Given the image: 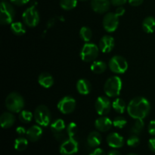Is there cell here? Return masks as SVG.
I'll use <instances>...</instances> for the list:
<instances>
[{"instance_id": "24", "label": "cell", "mask_w": 155, "mask_h": 155, "mask_svg": "<svg viewBox=\"0 0 155 155\" xmlns=\"http://www.w3.org/2000/svg\"><path fill=\"white\" fill-rule=\"evenodd\" d=\"M107 64L101 60H95L92 62V65L90 66L91 71L93 73L97 74H100L104 73L107 69Z\"/></svg>"}, {"instance_id": "16", "label": "cell", "mask_w": 155, "mask_h": 155, "mask_svg": "<svg viewBox=\"0 0 155 155\" xmlns=\"http://www.w3.org/2000/svg\"><path fill=\"white\" fill-rule=\"evenodd\" d=\"M113 126V121L106 115H101L95 121V127L98 131L106 132L110 130Z\"/></svg>"}, {"instance_id": "21", "label": "cell", "mask_w": 155, "mask_h": 155, "mask_svg": "<svg viewBox=\"0 0 155 155\" xmlns=\"http://www.w3.org/2000/svg\"><path fill=\"white\" fill-rule=\"evenodd\" d=\"M54 78L48 72H42L38 77V83L44 88H49L54 84Z\"/></svg>"}, {"instance_id": "23", "label": "cell", "mask_w": 155, "mask_h": 155, "mask_svg": "<svg viewBox=\"0 0 155 155\" xmlns=\"http://www.w3.org/2000/svg\"><path fill=\"white\" fill-rule=\"evenodd\" d=\"M142 29L147 33H152L155 30V18L152 16L145 18L142 21Z\"/></svg>"}, {"instance_id": "26", "label": "cell", "mask_w": 155, "mask_h": 155, "mask_svg": "<svg viewBox=\"0 0 155 155\" xmlns=\"http://www.w3.org/2000/svg\"><path fill=\"white\" fill-rule=\"evenodd\" d=\"M112 108L116 111L117 113L123 114L127 109V106L125 101L123 99L117 97L112 102Z\"/></svg>"}, {"instance_id": "28", "label": "cell", "mask_w": 155, "mask_h": 155, "mask_svg": "<svg viewBox=\"0 0 155 155\" xmlns=\"http://www.w3.org/2000/svg\"><path fill=\"white\" fill-rule=\"evenodd\" d=\"M80 36L85 43H89L92 37V30L89 27L83 26L80 30Z\"/></svg>"}, {"instance_id": "11", "label": "cell", "mask_w": 155, "mask_h": 155, "mask_svg": "<svg viewBox=\"0 0 155 155\" xmlns=\"http://www.w3.org/2000/svg\"><path fill=\"white\" fill-rule=\"evenodd\" d=\"M103 27L108 33H113L119 26V17L114 12H108L103 18Z\"/></svg>"}, {"instance_id": "7", "label": "cell", "mask_w": 155, "mask_h": 155, "mask_svg": "<svg viewBox=\"0 0 155 155\" xmlns=\"http://www.w3.org/2000/svg\"><path fill=\"white\" fill-rule=\"evenodd\" d=\"M22 19L24 24L27 27H35L37 26L40 21V17L36 6L31 5L27 8L22 14Z\"/></svg>"}, {"instance_id": "17", "label": "cell", "mask_w": 155, "mask_h": 155, "mask_svg": "<svg viewBox=\"0 0 155 155\" xmlns=\"http://www.w3.org/2000/svg\"><path fill=\"white\" fill-rule=\"evenodd\" d=\"M110 2L109 0H92L91 8L95 12L98 14L106 13L110 9Z\"/></svg>"}, {"instance_id": "30", "label": "cell", "mask_w": 155, "mask_h": 155, "mask_svg": "<svg viewBox=\"0 0 155 155\" xmlns=\"http://www.w3.org/2000/svg\"><path fill=\"white\" fill-rule=\"evenodd\" d=\"M33 116V113H32L30 111L26 110V109H23L21 112H19V119L21 122L24 123H29L32 121Z\"/></svg>"}, {"instance_id": "39", "label": "cell", "mask_w": 155, "mask_h": 155, "mask_svg": "<svg viewBox=\"0 0 155 155\" xmlns=\"http://www.w3.org/2000/svg\"><path fill=\"white\" fill-rule=\"evenodd\" d=\"M144 0H128V2L132 6H139L143 3Z\"/></svg>"}, {"instance_id": "42", "label": "cell", "mask_w": 155, "mask_h": 155, "mask_svg": "<svg viewBox=\"0 0 155 155\" xmlns=\"http://www.w3.org/2000/svg\"><path fill=\"white\" fill-rule=\"evenodd\" d=\"M27 131L26 129L23 126H18L16 128V132L17 134H18L19 135H24L27 134Z\"/></svg>"}, {"instance_id": "34", "label": "cell", "mask_w": 155, "mask_h": 155, "mask_svg": "<svg viewBox=\"0 0 155 155\" xmlns=\"http://www.w3.org/2000/svg\"><path fill=\"white\" fill-rule=\"evenodd\" d=\"M140 143V139L137 135H132L128 138L127 141V144L129 147H137Z\"/></svg>"}, {"instance_id": "1", "label": "cell", "mask_w": 155, "mask_h": 155, "mask_svg": "<svg viewBox=\"0 0 155 155\" xmlns=\"http://www.w3.org/2000/svg\"><path fill=\"white\" fill-rule=\"evenodd\" d=\"M127 112L134 119H144L151 111V104L143 97H136L127 105Z\"/></svg>"}, {"instance_id": "14", "label": "cell", "mask_w": 155, "mask_h": 155, "mask_svg": "<svg viewBox=\"0 0 155 155\" xmlns=\"http://www.w3.org/2000/svg\"><path fill=\"white\" fill-rule=\"evenodd\" d=\"M106 141L108 146L114 149L120 148L124 145V143H125L124 137L117 132H111L107 136Z\"/></svg>"}, {"instance_id": "18", "label": "cell", "mask_w": 155, "mask_h": 155, "mask_svg": "<svg viewBox=\"0 0 155 155\" xmlns=\"http://www.w3.org/2000/svg\"><path fill=\"white\" fill-rule=\"evenodd\" d=\"M42 133H43V130H42V126H39V125H33L27 129L26 135L29 141L35 142L40 139Z\"/></svg>"}, {"instance_id": "41", "label": "cell", "mask_w": 155, "mask_h": 155, "mask_svg": "<svg viewBox=\"0 0 155 155\" xmlns=\"http://www.w3.org/2000/svg\"><path fill=\"white\" fill-rule=\"evenodd\" d=\"M114 13L120 18V17L123 16L125 14V9L123 6H120V7H117Z\"/></svg>"}, {"instance_id": "32", "label": "cell", "mask_w": 155, "mask_h": 155, "mask_svg": "<svg viewBox=\"0 0 155 155\" xmlns=\"http://www.w3.org/2000/svg\"><path fill=\"white\" fill-rule=\"evenodd\" d=\"M127 124V120L124 116H116L113 120V126L117 129H123Z\"/></svg>"}, {"instance_id": "2", "label": "cell", "mask_w": 155, "mask_h": 155, "mask_svg": "<svg viewBox=\"0 0 155 155\" xmlns=\"http://www.w3.org/2000/svg\"><path fill=\"white\" fill-rule=\"evenodd\" d=\"M5 104L9 112L18 113L23 110L25 103L24 97L19 93L12 92L6 97Z\"/></svg>"}, {"instance_id": "8", "label": "cell", "mask_w": 155, "mask_h": 155, "mask_svg": "<svg viewBox=\"0 0 155 155\" xmlns=\"http://www.w3.org/2000/svg\"><path fill=\"white\" fill-rule=\"evenodd\" d=\"M110 71L115 74H124L128 69V62L127 59L121 56H114L108 62Z\"/></svg>"}, {"instance_id": "9", "label": "cell", "mask_w": 155, "mask_h": 155, "mask_svg": "<svg viewBox=\"0 0 155 155\" xmlns=\"http://www.w3.org/2000/svg\"><path fill=\"white\" fill-rule=\"evenodd\" d=\"M77 103L76 100L71 96H64L58 101L57 108L61 113L70 114L75 109Z\"/></svg>"}, {"instance_id": "33", "label": "cell", "mask_w": 155, "mask_h": 155, "mask_svg": "<svg viewBox=\"0 0 155 155\" xmlns=\"http://www.w3.org/2000/svg\"><path fill=\"white\" fill-rule=\"evenodd\" d=\"M77 129H78L77 125L75 122H70L66 128V134L68 135V138H74Z\"/></svg>"}, {"instance_id": "12", "label": "cell", "mask_w": 155, "mask_h": 155, "mask_svg": "<svg viewBox=\"0 0 155 155\" xmlns=\"http://www.w3.org/2000/svg\"><path fill=\"white\" fill-rule=\"evenodd\" d=\"M95 108L98 115H106L111 109L112 103H110L108 97L100 96L95 100Z\"/></svg>"}, {"instance_id": "6", "label": "cell", "mask_w": 155, "mask_h": 155, "mask_svg": "<svg viewBox=\"0 0 155 155\" xmlns=\"http://www.w3.org/2000/svg\"><path fill=\"white\" fill-rule=\"evenodd\" d=\"M15 16V11L12 4L8 2L2 1L1 2L0 12V22L2 25H8L13 23Z\"/></svg>"}, {"instance_id": "38", "label": "cell", "mask_w": 155, "mask_h": 155, "mask_svg": "<svg viewBox=\"0 0 155 155\" xmlns=\"http://www.w3.org/2000/svg\"><path fill=\"white\" fill-rule=\"evenodd\" d=\"M89 155H106V153L103 149L100 148V147H96Z\"/></svg>"}, {"instance_id": "45", "label": "cell", "mask_w": 155, "mask_h": 155, "mask_svg": "<svg viewBox=\"0 0 155 155\" xmlns=\"http://www.w3.org/2000/svg\"><path fill=\"white\" fill-rule=\"evenodd\" d=\"M127 155H139V154H137V153H130Z\"/></svg>"}, {"instance_id": "19", "label": "cell", "mask_w": 155, "mask_h": 155, "mask_svg": "<svg viewBox=\"0 0 155 155\" xmlns=\"http://www.w3.org/2000/svg\"><path fill=\"white\" fill-rule=\"evenodd\" d=\"M13 112H4L0 116V124L2 129H9L15 122V116Z\"/></svg>"}, {"instance_id": "5", "label": "cell", "mask_w": 155, "mask_h": 155, "mask_svg": "<svg viewBox=\"0 0 155 155\" xmlns=\"http://www.w3.org/2000/svg\"><path fill=\"white\" fill-rule=\"evenodd\" d=\"M99 53V47L93 43H85L80 50V56L85 62H92L95 61Z\"/></svg>"}, {"instance_id": "3", "label": "cell", "mask_w": 155, "mask_h": 155, "mask_svg": "<svg viewBox=\"0 0 155 155\" xmlns=\"http://www.w3.org/2000/svg\"><path fill=\"white\" fill-rule=\"evenodd\" d=\"M123 88V81L119 76H112L107 79L104 84V91L108 97H117Z\"/></svg>"}, {"instance_id": "37", "label": "cell", "mask_w": 155, "mask_h": 155, "mask_svg": "<svg viewBox=\"0 0 155 155\" xmlns=\"http://www.w3.org/2000/svg\"><path fill=\"white\" fill-rule=\"evenodd\" d=\"M10 2L12 3H13V4L16 5L21 6L28 3L30 2V0H10Z\"/></svg>"}, {"instance_id": "35", "label": "cell", "mask_w": 155, "mask_h": 155, "mask_svg": "<svg viewBox=\"0 0 155 155\" xmlns=\"http://www.w3.org/2000/svg\"><path fill=\"white\" fill-rule=\"evenodd\" d=\"M148 131L150 135L155 136V119L152 120L149 122L148 126Z\"/></svg>"}, {"instance_id": "47", "label": "cell", "mask_w": 155, "mask_h": 155, "mask_svg": "<svg viewBox=\"0 0 155 155\" xmlns=\"http://www.w3.org/2000/svg\"><path fill=\"white\" fill-rule=\"evenodd\" d=\"M2 1H4V0H2Z\"/></svg>"}, {"instance_id": "31", "label": "cell", "mask_w": 155, "mask_h": 155, "mask_svg": "<svg viewBox=\"0 0 155 155\" xmlns=\"http://www.w3.org/2000/svg\"><path fill=\"white\" fill-rule=\"evenodd\" d=\"M77 0H60V6L64 10L70 11L77 6Z\"/></svg>"}, {"instance_id": "13", "label": "cell", "mask_w": 155, "mask_h": 155, "mask_svg": "<svg viewBox=\"0 0 155 155\" xmlns=\"http://www.w3.org/2000/svg\"><path fill=\"white\" fill-rule=\"evenodd\" d=\"M66 124L62 119H57L51 124L50 129L55 138L58 141H62L65 137Z\"/></svg>"}, {"instance_id": "4", "label": "cell", "mask_w": 155, "mask_h": 155, "mask_svg": "<svg viewBox=\"0 0 155 155\" xmlns=\"http://www.w3.org/2000/svg\"><path fill=\"white\" fill-rule=\"evenodd\" d=\"M34 119L37 125L42 127H47L51 119V112L45 105H39L35 109L33 112Z\"/></svg>"}, {"instance_id": "36", "label": "cell", "mask_w": 155, "mask_h": 155, "mask_svg": "<svg viewBox=\"0 0 155 155\" xmlns=\"http://www.w3.org/2000/svg\"><path fill=\"white\" fill-rule=\"evenodd\" d=\"M128 0H110V3L113 5L114 6H117V7H120V6L124 5V4L127 2Z\"/></svg>"}, {"instance_id": "27", "label": "cell", "mask_w": 155, "mask_h": 155, "mask_svg": "<svg viewBox=\"0 0 155 155\" xmlns=\"http://www.w3.org/2000/svg\"><path fill=\"white\" fill-rule=\"evenodd\" d=\"M27 146H28V139L27 138L21 136L15 139L14 147H15V150H18V151H23V150H26Z\"/></svg>"}, {"instance_id": "46", "label": "cell", "mask_w": 155, "mask_h": 155, "mask_svg": "<svg viewBox=\"0 0 155 155\" xmlns=\"http://www.w3.org/2000/svg\"><path fill=\"white\" fill-rule=\"evenodd\" d=\"M80 1H82V2H86V1H89V0H80Z\"/></svg>"}, {"instance_id": "22", "label": "cell", "mask_w": 155, "mask_h": 155, "mask_svg": "<svg viewBox=\"0 0 155 155\" xmlns=\"http://www.w3.org/2000/svg\"><path fill=\"white\" fill-rule=\"evenodd\" d=\"M102 141L101 134L97 131L90 132L87 137V144L91 147H98Z\"/></svg>"}, {"instance_id": "15", "label": "cell", "mask_w": 155, "mask_h": 155, "mask_svg": "<svg viewBox=\"0 0 155 155\" xmlns=\"http://www.w3.org/2000/svg\"><path fill=\"white\" fill-rule=\"evenodd\" d=\"M115 45L114 38L110 35H104L100 39L98 47L102 53H110L113 50Z\"/></svg>"}, {"instance_id": "20", "label": "cell", "mask_w": 155, "mask_h": 155, "mask_svg": "<svg viewBox=\"0 0 155 155\" xmlns=\"http://www.w3.org/2000/svg\"><path fill=\"white\" fill-rule=\"evenodd\" d=\"M77 91L79 94L82 95H87L92 91V85L91 83L85 78H81L77 81V84H76Z\"/></svg>"}, {"instance_id": "29", "label": "cell", "mask_w": 155, "mask_h": 155, "mask_svg": "<svg viewBox=\"0 0 155 155\" xmlns=\"http://www.w3.org/2000/svg\"><path fill=\"white\" fill-rule=\"evenodd\" d=\"M145 126V122L143 119H136L134 124L131 127L130 132L133 135H139L142 132Z\"/></svg>"}, {"instance_id": "44", "label": "cell", "mask_w": 155, "mask_h": 155, "mask_svg": "<svg viewBox=\"0 0 155 155\" xmlns=\"http://www.w3.org/2000/svg\"><path fill=\"white\" fill-rule=\"evenodd\" d=\"M107 155H122L120 153V152L119 150H116V149H113V150H110V151L107 153Z\"/></svg>"}, {"instance_id": "10", "label": "cell", "mask_w": 155, "mask_h": 155, "mask_svg": "<svg viewBox=\"0 0 155 155\" xmlns=\"http://www.w3.org/2000/svg\"><path fill=\"white\" fill-rule=\"evenodd\" d=\"M79 150V144L74 138H68L64 140L59 148L61 155H74Z\"/></svg>"}, {"instance_id": "25", "label": "cell", "mask_w": 155, "mask_h": 155, "mask_svg": "<svg viewBox=\"0 0 155 155\" xmlns=\"http://www.w3.org/2000/svg\"><path fill=\"white\" fill-rule=\"evenodd\" d=\"M10 27L12 33L17 36H22L26 33L25 24L20 21L13 22L12 24H10Z\"/></svg>"}, {"instance_id": "43", "label": "cell", "mask_w": 155, "mask_h": 155, "mask_svg": "<svg viewBox=\"0 0 155 155\" xmlns=\"http://www.w3.org/2000/svg\"><path fill=\"white\" fill-rule=\"evenodd\" d=\"M55 22H56V18H50V19L48 20V22H47V24H46L47 29H49V28H51V27H52L55 24Z\"/></svg>"}, {"instance_id": "40", "label": "cell", "mask_w": 155, "mask_h": 155, "mask_svg": "<svg viewBox=\"0 0 155 155\" xmlns=\"http://www.w3.org/2000/svg\"><path fill=\"white\" fill-rule=\"evenodd\" d=\"M148 147L152 152L155 153V137L151 138L148 141Z\"/></svg>"}]
</instances>
